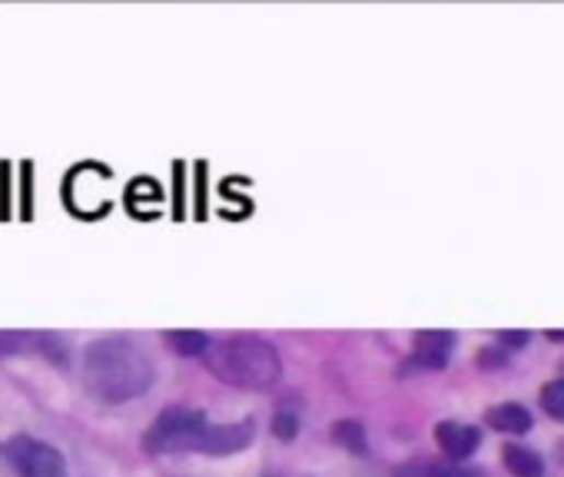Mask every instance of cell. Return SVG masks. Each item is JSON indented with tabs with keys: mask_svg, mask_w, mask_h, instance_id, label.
Returning a JSON list of instances; mask_svg holds the SVG:
<instances>
[{
	"mask_svg": "<svg viewBox=\"0 0 564 477\" xmlns=\"http://www.w3.org/2000/svg\"><path fill=\"white\" fill-rule=\"evenodd\" d=\"M153 382V362L124 338H100L83 354V385L106 405L143 395Z\"/></svg>",
	"mask_w": 564,
	"mask_h": 477,
	"instance_id": "cell-1",
	"label": "cell"
},
{
	"mask_svg": "<svg viewBox=\"0 0 564 477\" xmlns=\"http://www.w3.org/2000/svg\"><path fill=\"white\" fill-rule=\"evenodd\" d=\"M283 372L279 351L263 338H233L216 345L212 375L237 388H269Z\"/></svg>",
	"mask_w": 564,
	"mask_h": 477,
	"instance_id": "cell-2",
	"label": "cell"
},
{
	"mask_svg": "<svg viewBox=\"0 0 564 477\" xmlns=\"http://www.w3.org/2000/svg\"><path fill=\"white\" fill-rule=\"evenodd\" d=\"M209 421L193 411V408H166L147 431L143 444L150 454H166V451H196L203 441V431Z\"/></svg>",
	"mask_w": 564,
	"mask_h": 477,
	"instance_id": "cell-3",
	"label": "cell"
},
{
	"mask_svg": "<svg viewBox=\"0 0 564 477\" xmlns=\"http://www.w3.org/2000/svg\"><path fill=\"white\" fill-rule=\"evenodd\" d=\"M21 477H67L64 454L44 441H18L11 451Z\"/></svg>",
	"mask_w": 564,
	"mask_h": 477,
	"instance_id": "cell-4",
	"label": "cell"
},
{
	"mask_svg": "<svg viewBox=\"0 0 564 477\" xmlns=\"http://www.w3.org/2000/svg\"><path fill=\"white\" fill-rule=\"evenodd\" d=\"M253 434H256L253 418L230 421V424H209L203 431V441H199L196 451H203V454H237V451H243L253 441Z\"/></svg>",
	"mask_w": 564,
	"mask_h": 477,
	"instance_id": "cell-5",
	"label": "cell"
},
{
	"mask_svg": "<svg viewBox=\"0 0 564 477\" xmlns=\"http://www.w3.org/2000/svg\"><path fill=\"white\" fill-rule=\"evenodd\" d=\"M451 351H456V335L451 331H422L415 335V351L408 365L422 372H438L448 365Z\"/></svg>",
	"mask_w": 564,
	"mask_h": 477,
	"instance_id": "cell-6",
	"label": "cell"
},
{
	"mask_svg": "<svg viewBox=\"0 0 564 477\" xmlns=\"http://www.w3.org/2000/svg\"><path fill=\"white\" fill-rule=\"evenodd\" d=\"M435 441H438V447H441L448 457L462 461V457L475 454V447L482 444V431L472 428V424H462V421H441V424L435 428Z\"/></svg>",
	"mask_w": 564,
	"mask_h": 477,
	"instance_id": "cell-7",
	"label": "cell"
},
{
	"mask_svg": "<svg viewBox=\"0 0 564 477\" xmlns=\"http://www.w3.org/2000/svg\"><path fill=\"white\" fill-rule=\"evenodd\" d=\"M485 421L495 428V431H505V434H528L531 431V411L525 405H495Z\"/></svg>",
	"mask_w": 564,
	"mask_h": 477,
	"instance_id": "cell-8",
	"label": "cell"
},
{
	"mask_svg": "<svg viewBox=\"0 0 564 477\" xmlns=\"http://www.w3.org/2000/svg\"><path fill=\"white\" fill-rule=\"evenodd\" d=\"M502 461L508 467V474L515 477H541L544 474V461L534 447H521V444H505L502 447Z\"/></svg>",
	"mask_w": 564,
	"mask_h": 477,
	"instance_id": "cell-9",
	"label": "cell"
},
{
	"mask_svg": "<svg viewBox=\"0 0 564 477\" xmlns=\"http://www.w3.org/2000/svg\"><path fill=\"white\" fill-rule=\"evenodd\" d=\"M332 438H335V444H343V447L353 451V454H366V451H369L366 428H362L359 421H338V424L332 428Z\"/></svg>",
	"mask_w": 564,
	"mask_h": 477,
	"instance_id": "cell-10",
	"label": "cell"
},
{
	"mask_svg": "<svg viewBox=\"0 0 564 477\" xmlns=\"http://www.w3.org/2000/svg\"><path fill=\"white\" fill-rule=\"evenodd\" d=\"M166 341L180 351V354H189V358H199L209 351V338L203 331H166Z\"/></svg>",
	"mask_w": 564,
	"mask_h": 477,
	"instance_id": "cell-11",
	"label": "cell"
},
{
	"mask_svg": "<svg viewBox=\"0 0 564 477\" xmlns=\"http://www.w3.org/2000/svg\"><path fill=\"white\" fill-rule=\"evenodd\" d=\"M541 408H544L551 418L564 421V379H554V382H548V385L541 388Z\"/></svg>",
	"mask_w": 564,
	"mask_h": 477,
	"instance_id": "cell-12",
	"label": "cell"
},
{
	"mask_svg": "<svg viewBox=\"0 0 564 477\" xmlns=\"http://www.w3.org/2000/svg\"><path fill=\"white\" fill-rule=\"evenodd\" d=\"M273 431H276L283 441L296 438V434H299V415H296V411H279V415L273 418Z\"/></svg>",
	"mask_w": 564,
	"mask_h": 477,
	"instance_id": "cell-13",
	"label": "cell"
},
{
	"mask_svg": "<svg viewBox=\"0 0 564 477\" xmlns=\"http://www.w3.org/2000/svg\"><path fill=\"white\" fill-rule=\"evenodd\" d=\"M399 477H441V464L431 461H412L399 470Z\"/></svg>",
	"mask_w": 564,
	"mask_h": 477,
	"instance_id": "cell-14",
	"label": "cell"
},
{
	"mask_svg": "<svg viewBox=\"0 0 564 477\" xmlns=\"http://www.w3.org/2000/svg\"><path fill=\"white\" fill-rule=\"evenodd\" d=\"M479 365H482V369H502V365H508V354L502 351V345H488V348L479 354Z\"/></svg>",
	"mask_w": 564,
	"mask_h": 477,
	"instance_id": "cell-15",
	"label": "cell"
},
{
	"mask_svg": "<svg viewBox=\"0 0 564 477\" xmlns=\"http://www.w3.org/2000/svg\"><path fill=\"white\" fill-rule=\"evenodd\" d=\"M528 338H531V331H502V335H498L502 348H525Z\"/></svg>",
	"mask_w": 564,
	"mask_h": 477,
	"instance_id": "cell-16",
	"label": "cell"
},
{
	"mask_svg": "<svg viewBox=\"0 0 564 477\" xmlns=\"http://www.w3.org/2000/svg\"><path fill=\"white\" fill-rule=\"evenodd\" d=\"M441 477H485L475 467H441Z\"/></svg>",
	"mask_w": 564,
	"mask_h": 477,
	"instance_id": "cell-17",
	"label": "cell"
},
{
	"mask_svg": "<svg viewBox=\"0 0 564 477\" xmlns=\"http://www.w3.org/2000/svg\"><path fill=\"white\" fill-rule=\"evenodd\" d=\"M551 338H557V341H564V331H551Z\"/></svg>",
	"mask_w": 564,
	"mask_h": 477,
	"instance_id": "cell-18",
	"label": "cell"
}]
</instances>
